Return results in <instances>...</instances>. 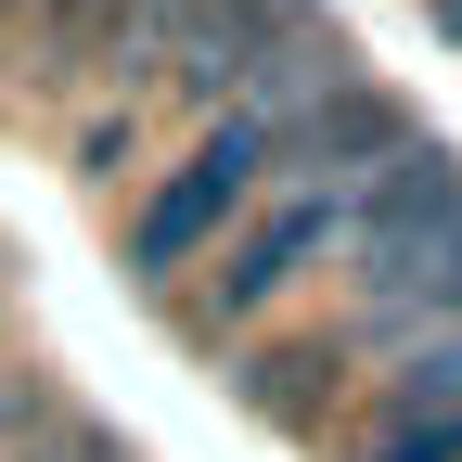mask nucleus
I'll return each mask as SVG.
<instances>
[{
	"label": "nucleus",
	"instance_id": "nucleus-1",
	"mask_svg": "<svg viewBox=\"0 0 462 462\" xmlns=\"http://www.w3.org/2000/svg\"><path fill=\"white\" fill-rule=\"evenodd\" d=\"M360 180H373V167H360ZM360 180H334V167H282V193H257V206L231 218L180 282H167L180 334H193V346H231L245 321H270V309H282V296H296V282L346 245V206H360Z\"/></svg>",
	"mask_w": 462,
	"mask_h": 462
},
{
	"label": "nucleus",
	"instance_id": "nucleus-2",
	"mask_svg": "<svg viewBox=\"0 0 462 462\" xmlns=\"http://www.w3.org/2000/svg\"><path fill=\"white\" fill-rule=\"evenodd\" d=\"M282 154H296V129H282V103H206V142L193 154H167V180L116 218V257H129L142 296H167L231 218H245L270 180H282Z\"/></svg>",
	"mask_w": 462,
	"mask_h": 462
},
{
	"label": "nucleus",
	"instance_id": "nucleus-3",
	"mask_svg": "<svg viewBox=\"0 0 462 462\" xmlns=\"http://www.w3.org/2000/svg\"><path fill=\"white\" fill-rule=\"evenodd\" d=\"M360 462H462V398H437V385H385Z\"/></svg>",
	"mask_w": 462,
	"mask_h": 462
},
{
	"label": "nucleus",
	"instance_id": "nucleus-4",
	"mask_svg": "<svg viewBox=\"0 0 462 462\" xmlns=\"http://www.w3.org/2000/svg\"><path fill=\"white\" fill-rule=\"evenodd\" d=\"M14 437H39V398H26V385H0V449H14Z\"/></svg>",
	"mask_w": 462,
	"mask_h": 462
},
{
	"label": "nucleus",
	"instance_id": "nucleus-5",
	"mask_svg": "<svg viewBox=\"0 0 462 462\" xmlns=\"http://www.w3.org/2000/svg\"><path fill=\"white\" fill-rule=\"evenodd\" d=\"M0 26H14V0H0Z\"/></svg>",
	"mask_w": 462,
	"mask_h": 462
}]
</instances>
